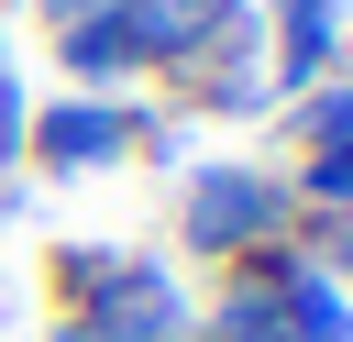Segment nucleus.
<instances>
[{"mask_svg":"<svg viewBox=\"0 0 353 342\" xmlns=\"http://www.w3.org/2000/svg\"><path fill=\"white\" fill-rule=\"evenodd\" d=\"M254 221H276V188L265 177H210L199 210H188V243H243Z\"/></svg>","mask_w":353,"mask_h":342,"instance_id":"f257e3e1","label":"nucleus"},{"mask_svg":"<svg viewBox=\"0 0 353 342\" xmlns=\"http://www.w3.org/2000/svg\"><path fill=\"white\" fill-rule=\"evenodd\" d=\"M232 22V0H143L132 11V55H188L199 33H221Z\"/></svg>","mask_w":353,"mask_h":342,"instance_id":"f03ea898","label":"nucleus"},{"mask_svg":"<svg viewBox=\"0 0 353 342\" xmlns=\"http://www.w3.org/2000/svg\"><path fill=\"white\" fill-rule=\"evenodd\" d=\"M121 132H132L121 110H66V121L44 132V154H55V165H99V154H121Z\"/></svg>","mask_w":353,"mask_h":342,"instance_id":"7ed1b4c3","label":"nucleus"},{"mask_svg":"<svg viewBox=\"0 0 353 342\" xmlns=\"http://www.w3.org/2000/svg\"><path fill=\"white\" fill-rule=\"evenodd\" d=\"M309 188H320L331 210H353V143H320V165H309Z\"/></svg>","mask_w":353,"mask_h":342,"instance_id":"20e7f679","label":"nucleus"},{"mask_svg":"<svg viewBox=\"0 0 353 342\" xmlns=\"http://www.w3.org/2000/svg\"><path fill=\"white\" fill-rule=\"evenodd\" d=\"M320 143H353V88H331V99H320Z\"/></svg>","mask_w":353,"mask_h":342,"instance_id":"39448f33","label":"nucleus"},{"mask_svg":"<svg viewBox=\"0 0 353 342\" xmlns=\"http://www.w3.org/2000/svg\"><path fill=\"white\" fill-rule=\"evenodd\" d=\"M11 143H22V121H11V77H0V154H11Z\"/></svg>","mask_w":353,"mask_h":342,"instance_id":"423d86ee","label":"nucleus"},{"mask_svg":"<svg viewBox=\"0 0 353 342\" xmlns=\"http://www.w3.org/2000/svg\"><path fill=\"white\" fill-rule=\"evenodd\" d=\"M55 11H66V22H88V0H55Z\"/></svg>","mask_w":353,"mask_h":342,"instance_id":"0eeeda50","label":"nucleus"},{"mask_svg":"<svg viewBox=\"0 0 353 342\" xmlns=\"http://www.w3.org/2000/svg\"><path fill=\"white\" fill-rule=\"evenodd\" d=\"M66 342H99V331H66Z\"/></svg>","mask_w":353,"mask_h":342,"instance_id":"6e6552de","label":"nucleus"}]
</instances>
